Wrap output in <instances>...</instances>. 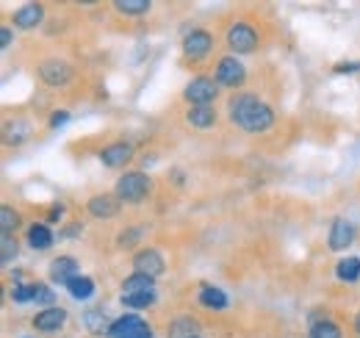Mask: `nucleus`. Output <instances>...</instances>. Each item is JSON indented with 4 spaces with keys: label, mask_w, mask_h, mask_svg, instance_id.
Segmentation results:
<instances>
[{
    "label": "nucleus",
    "mask_w": 360,
    "mask_h": 338,
    "mask_svg": "<svg viewBox=\"0 0 360 338\" xmlns=\"http://www.w3.org/2000/svg\"><path fill=\"white\" fill-rule=\"evenodd\" d=\"M230 120L247 133H261L274 125L271 108L252 94H241V97L230 100Z\"/></svg>",
    "instance_id": "1"
},
{
    "label": "nucleus",
    "mask_w": 360,
    "mask_h": 338,
    "mask_svg": "<svg viewBox=\"0 0 360 338\" xmlns=\"http://www.w3.org/2000/svg\"><path fill=\"white\" fill-rule=\"evenodd\" d=\"M150 189H153V183L144 172H128L117 180V197L125 203H141L150 194Z\"/></svg>",
    "instance_id": "2"
},
{
    "label": "nucleus",
    "mask_w": 360,
    "mask_h": 338,
    "mask_svg": "<svg viewBox=\"0 0 360 338\" xmlns=\"http://www.w3.org/2000/svg\"><path fill=\"white\" fill-rule=\"evenodd\" d=\"M111 338H153V330H150V325L144 319L131 313V316H122V319L114 322Z\"/></svg>",
    "instance_id": "3"
},
{
    "label": "nucleus",
    "mask_w": 360,
    "mask_h": 338,
    "mask_svg": "<svg viewBox=\"0 0 360 338\" xmlns=\"http://www.w3.org/2000/svg\"><path fill=\"white\" fill-rule=\"evenodd\" d=\"M217 84L211 81V78H194L191 84L186 86V92H183V97L188 100V103H194V106H208V103H214V97H217Z\"/></svg>",
    "instance_id": "4"
},
{
    "label": "nucleus",
    "mask_w": 360,
    "mask_h": 338,
    "mask_svg": "<svg viewBox=\"0 0 360 338\" xmlns=\"http://www.w3.org/2000/svg\"><path fill=\"white\" fill-rule=\"evenodd\" d=\"M227 44H230L236 53H250V50L258 47V34H255L250 25L238 23V25H233V28L227 31Z\"/></svg>",
    "instance_id": "5"
},
{
    "label": "nucleus",
    "mask_w": 360,
    "mask_h": 338,
    "mask_svg": "<svg viewBox=\"0 0 360 338\" xmlns=\"http://www.w3.org/2000/svg\"><path fill=\"white\" fill-rule=\"evenodd\" d=\"M244 64L238 61V58H233V56H225L222 61H219V67H217V81L222 86H238L244 84Z\"/></svg>",
    "instance_id": "6"
},
{
    "label": "nucleus",
    "mask_w": 360,
    "mask_h": 338,
    "mask_svg": "<svg viewBox=\"0 0 360 338\" xmlns=\"http://www.w3.org/2000/svg\"><path fill=\"white\" fill-rule=\"evenodd\" d=\"M39 78L50 86H64L72 81V70L64 64V61H58V58H50L45 61L42 67H39Z\"/></svg>",
    "instance_id": "7"
},
{
    "label": "nucleus",
    "mask_w": 360,
    "mask_h": 338,
    "mask_svg": "<svg viewBox=\"0 0 360 338\" xmlns=\"http://www.w3.org/2000/svg\"><path fill=\"white\" fill-rule=\"evenodd\" d=\"M134 269L139 275H147V277H158L164 272V258L155 250H144L134 258Z\"/></svg>",
    "instance_id": "8"
},
{
    "label": "nucleus",
    "mask_w": 360,
    "mask_h": 338,
    "mask_svg": "<svg viewBox=\"0 0 360 338\" xmlns=\"http://www.w3.org/2000/svg\"><path fill=\"white\" fill-rule=\"evenodd\" d=\"M211 44H214V39H211L208 31H191V34L183 39V53L191 56V58H202V56H208Z\"/></svg>",
    "instance_id": "9"
},
{
    "label": "nucleus",
    "mask_w": 360,
    "mask_h": 338,
    "mask_svg": "<svg viewBox=\"0 0 360 338\" xmlns=\"http://www.w3.org/2000/svg\"><path fill=\"white\" fill-rule=\"evenodd\" d=\"M72 277H78V261H75V258L64 255V258H56V261L50 263V280L70 286Z\"/></svg>",
    "instance_id": "10"
},
{
    "label": "nucleus",
    "mask_w": 360,
    "mask_h": 338,
    "mask_svg": "<svg viewBox=\"0 0 360 338\" xmlns=\"http://www.w3.org/2000/svg\"><path fill=\"white\" fill-rule=\"evenodd\" d=\"M131 156H134V147L125 144V142H117V144H108V147L100 153V161H103L105 167H125V164L131 161Z\"/></svg>",
    "instance_id": "11"
},
{
    "label": "nucleus",
    "mask_w": 360,
    "mask_h": 338,
    "mask_svg": "<svg viewBox=\"0 0 360 338\" xmlns=\"http://www.w3.org/2000/svg\"><path fill=\"white\" fill-rule=\"evenodd\" d=\"M355 242V227L347 219H338L330 230V250H347Z\"/></svg>",
    "instance_id": "12"
},
{
    "label": "nucleus",
    "mask_w": 360,
    "mask_h": 338,
    "mask_svg": "<svg viewBox=\"0 0 360 338\" xmlns=\"http://www.w3.org/2000/svg\"><path fill=\"white\" fill-rule=\"evenodd\" d=\"M64 322H67V311H61V308H47L42 313H37V319H34L37 330H45V333L58 330Z\"/></svg>",
    "instance_id": "13"
},
{
    "label": "nucleus",
    "mask_w": 360,
    "mask_h": 338,
    "mask_svg": "<svg viewBox=\"0 0 360 338\" xmlns=\"http://www.w3.org/2000/svg\"><path fill=\"white\" fill-rule=\"evenodd\" d=\"M89 213H94L97 219H111V216H117V213H120V197H108V194L91 197Z\"/></svg>",
    "instance_id": "14"
},
{
    "label": "nucleus",
    "mask_w": 360,
    "mask_h": 338,
    "mask_svg": "<svg viewBox=\"0 0 360 338\" xmlns=\"http://www.w3.org/2000/svg\"><path fill=\"white\" fill-rule=\"evenodd\" d=\"M42 6H37V3H28V6H22V8H17L14 11V23L20 25V28H37L39 23H42Z\"/></svg>",
    "instance_id": "15"
},
{
    "label": "nucleus",
    "mask_w": 360,
    "mask_h": 338,
    "mask_svg": "<svg viewBox=\"0 0 360 338\" xmlns=\"http://www.w3.org/2000/svg\"><path fill=\"white\" fill-rule=\"evenodd\" d=\"M186 120H188L194 127L205 130V127H214V123H217V111H214L211 106H194V108L188 111V117H186Z\"/></svg>",
    "instance_id": "16"
},
{
    "label": "nucleus",
    "mask_w": 360,
    "mask_h": 338,
    "mask_svg": "<svg viewBox=\"0 0 360 338\" xmlns=\"http://www.w3.org/2000/svg\"><path fill=\"white\" fill-rule=\"evenodd\" d=\"M84 322H86L89 333H94V336H111L114 322H108V319H105V313H100V311H89V313L84 316Z\"/></svg>",
    "instance_id": "17"
},
{
    "label": "nucleus",
    "mask_w": 360,
    "mask_h": 338,
    "mask_svg": "<svg viewBox=\"0 0 360 338\" xmlns=\"http://www.w3.org/2000/svg\"><path fill=\"white\" fill-rule=\"evenodd\" d=\"M335 275H338V280H344V283H358L360 280V258H344V261L335 266Z\"/></svg>",
    "instance_id": "18"
},
{
    "label": "nucleus",
    "mask_w": 360,
    "mask_h": 338,
    "mask_svg": "<svg viewBox=\"0 0 360 338\" xmlns=\"http://www.w3.org/2000/svg\"><path fill=\"white\" fill-rule=\"evenodd\" d=\"M28 244H31L34 250H47V247L53 244V233L47 230L45 225H31V227H28Z\"/></svg>",
    "instance_id": "19"
},
{
    "label": "nucleus",
    "mask_w": 360,
    "mask_h": 338,
    "mask_svg": "<svg viewBox=\"0 0 360 338\" xmlns=\"http://www.w3.org/2000/svg\"><path fill=\"white\" fill-rule=\"evenodd\" d=\"M200 305L222 311V308H227V296H225V292H219V289H214V286H202V289H200Z\"/></svg>",
    "instance_id": "20"
},
{
    "label": "nucleus",
    "mask_w": 360,
    "mask_h": 338,
    "mask_svg": "<svg viewBox=\"0 0 360 338\" xmlns=\"http://www.w3.org/2000/svg\"><path fill=\"white\" fill-rule=\"evenodd\" d=\"M136 292H153V277H147V275H139V272H134V275L125 280V286H122V294H136Z\"/></svg>",
    "instance_id": "21"
},
{
    "label": "nucleus",
    "mask_w": 360,
    "mask_h": 338,
    "mask_svg": "<svg viewBox=\"0 0 360 338\" xmlns=\"http://www.w3.org/2000/svg\"><path fill=\"white\" fill-rule=\"evenodd\" d=\"M67 289H70V294L75 296V299H89L94 294V283H91L89 277H72Z\"/></svg>",
    "instance_id": "22"
},
{
    "label": "nucleus",
    "mask_w": 360,
    "mask_h": 338,
    "mask_svg": "<svg viewBox=\"0 0 360 338\" xmlns=\"http://www.w3.org/2000/svg\"><path fill=\"white\" fill-rule=\"evenodd\" d=\"M117 8L128 17H139V14H147L150 11V3L147 0H117Z\"/></svg>",
    "instance_id": "23"
},
{
    "label": "nucleus",
    "mask_w": 360,
    "mask_h": 338,
    "mask_svg": "<svg viewBox=\"0 0 360 338\" xmlns=\"http://www.w3.org/2000/svg\"><path fill=\"white\" fill-rule=\"evenodd\" d=\"M122 302L131 308H150L155 302V292H136V294H122Z\"/></svg>",
    "instance_id": "24"
},
{
    "label": "nucleus",
    "mask_w": 360,
    "mask_h": 338,
    "mask_svg": "<svg viewBox=\"0 0 360 338\" xmlns=\"http://www.w3.org/2000/svg\"><path fill=\"white\" fill-rule=\"evenodd\" d=\"M169 336L172 338H194L197 336V322H194V319H178L175 327L169 330Z\"/></svg>",
    "instance_id": "25"
},
{
    "label": "nucleus",
    "mask_w": 360,
    "mask_h": 338,
    "mask_svg": "<svg viewBox=\"0 0 360 338\" xmlns=\"http://www.w3.org/2000/svg\"><path fill=\"white\" fill-rule=\"evenodd\" d=\"M17 222H20V216H17L14 208H8V206L0 208V227H3V236H11V230L17 227Z\"/></svg>",
    "instance_id": "26"
},
{
    "label": "nucleus",
    "mask_w": 360,
    "mask_h": 338,
    "mask_svg": "<svg viewBox=\"0 0 360 338\" xmlns=\"http://www.w3.org/2000/svg\"><path fill=\"white\" fill-rule=\"evenodd\" d=\"M311 338H341V330L333 322H316L311 327Z\"/></svg>",
    "instance_id": "27"
},
{
    "label": "nucleus",
    "mask_w": 360,
    "mask_h": 338,
    "mask_svg": "<svg viewBox=\"0 0 360 338\" xmlns=\"http://www.w3.org/2000/svg\"><path fill=\"white\" fill-rule=\"evenodd\" d=\"M34 294H37V286L34 283H22V286H17L14 292H11V299L14 302H20V305H25V302H34Z\"/></svg>",
    "instance_id": "28"
},
{
    "label": "nucleus",
    "mask_w": 360,
    "mask_h": 338,
    "mask_svg": "<svg viewBox=\"0 0 360 338\" xmlns=\"http://www.w3.org/2000/svg\"><path fill=\"white\" fill-rule=\"evenodd\" d=\"M14 255H17V242L11 236H0V261L8 263Z\"/></svg>",
    "instance_id": "29"
},
{
    "label": "nucleus",
    "mask_w": 360,
    "mask_h": 338,
    "mask_svg": "<svg viewBox=\"0 0 360 338\" xmlns=\"http://www.w3.org/2000/svg\"><path fill=\"white\" fill-rule=\"evenodd\" d=\"M139 239H141V230H139V227L122 230V233H120V247H131V244H136Z\"/></svg>",
    "instance_id": "30"
},
{
    "label": "nucleus",
    "mask_w": 360,
    "mask_h": 338,
    "mask_svg": "<svg viewBox=\"0 0 360 338\" xmlns=\"http://www.w3.org/2000/svg\"><path fill=\"white\" fill-rule=\"evenodd\" d=\"M56 296L47 286H37V294H34V302H53Z\"/></svg>",
    "instance_id": "31"
},
{
    "label": "nucleus",
    "mask_w": 360,
    "mask_h": 338,
    "mask_svg": "<svg viewBox=\"0 0 360 338\" xmlns=\"http://www.w3.org/2000/svg\"><path fill=\"white\" fill-rule=\"evenodd\" d=\"M67 120H70V114H67V111H56V114L50 117V125H53V127H61L64 123H67Z\"/></svg>",
    "instance_id": "32"
},
{
    "label": "nucleus",
    "mask_w": 360,
    "mask_h": 338,
    "mask_svg": "<svg viewBox=\"0 0 360 338\" xmlns=\"http://www.w3.org/2000/svg\"><path fill=\"white\" fill-rule=\"evenodd\" d=\"M335 70L338 73H355V70H360V64H338Z\"/></svg>",
    "instance_id": "33"
},
{
    "label": "nucleus",
    "mask_w": 360,
    "mask_h": 338,
    "mask_svg": "<svg viewBox=\"0 0 360 338\" xmlns=\"http://www.w3.org/2000/svg\"><path fill=\"white\" fill-rule=\"evenodd\" d=\"M8 42H11V31H8V28H3V31H0V44H3V47H8Z\"/></svg>",
    "instance_id": "34"
},
{
    "label": "nucleus",
    "mask_w": 360,
    "mask_h": 338,
    "mask_svg": "<svg viewBox=\"0 0 360 338\" xmlns=\"http://www.w3.org/2000/svg\"><path fill=\"white\" fill-rule=\"evenodd\" d=\"M47 219H50V222H58V219H61V208H53V211L47 213Z\"/></svg>",
    "instance_id": "35"
},
{
    "label": "nucleus",
    "mask_w": 360,
    "mask_h": 338,
    "mask_svg": "<svg viewBox=\"0 0 360 338\" xmlns=\"http://www.w3.org/2000/svg\"><path fill=\"white\" fill-rule=\"evenodd\" d=\"M355 327H358V330H360V313H358V322H355Z\"/></svg>",
    "instance_id": "36"
},
{
    "label": "nucleus",
    "mask_w": 360,
    "mask_h": 338,
    "mask_svg": "<svg viewBox=\"0 0 360 338\" xmlns=\"http://www.w3.org/2000/svg\"><path fill=\"white\" fill-rule=\"evenodd\" d=\"M194 338H200V336H194Z\"/></svg>",
    "instance_id": "37"
}]
</instances>
